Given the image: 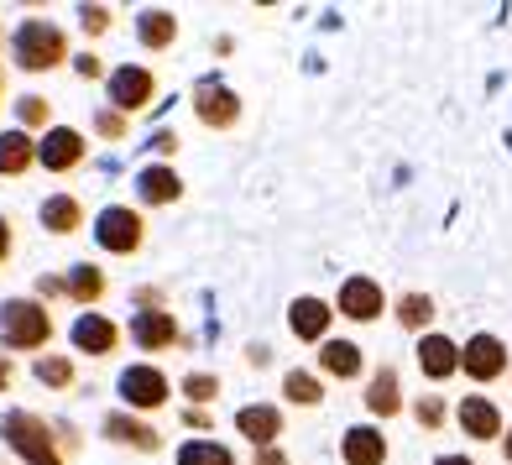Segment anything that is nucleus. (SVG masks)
I'll use <instances>...</instances> for the list:
<instances>
[{"label": "nucleus", "instance_id": "obj_1", "mask_svg": "<svg viewBox=\"0 0 512 465\" xmlns=\"http://www.w3.org/2000/svg\"><path fill=\"white\" fill-rule=\"evenodd\" d=\"M6 439H11V445L27 455L32 465H58V455H53V445H48V429H42L32 413H11V418H6Z\"/></svg>", "mask_w": 512, "mask_h": 465}, {"label": "nucleus", "instance_id": "obj_2", "mask_svg": "<svg viewBox=\"0 0 512 465\" xmlns=\"http://www.w3.org/2000/svg\"><path fill=\"white\" fill-rule=\"evenodd\" d=\"M58 58V32L48 27V21H21L16 32V63L21 68H48Z\"/></svg>", "mask_w": 512, "mask_h": 465}, {"label": "nucleus", "instance_id": "obj_3", "mask_svg": "<svg viewBox=\"0 0 512 465\" xmlns=\"http://www.w3.org/2000/svg\"><path fill=\"white\" fill-rule=\"evenodd\" d=\"M0 330H6L11 345H37L42 335H48V314H42L37 304H6V314H0Z\"/></svg>", "mask_w": 512, "mask_h": 465}, {"label": "nucleus", "instance_id": "obj_4", "mask_svg": "<svg viewBox=\"0 0 512 465\" xmlns=\"http://www.w3.org/2000/svg\"><path fill=\"white\" fill-rule=\"evenodd\" d=\"M136 215L131 209H105L100 215V225H95V236H100V246H110V251H131L136 246Z\"/></svg>", "mask_w": 512, "mask_h": 465}, {"label": "nucleus", "instance_id": "obj_5", "mask_svg": "<svg viewBox=\"0 0 512 465\" xmlns=\"http://www.w3.org/2000/svg\"><path fill=\"white\" fill-rule=\"evenodd\" d=\"M121 392H126L136 408H157L162 398H168V382H162L157 371H147V366H131L126 377H121Z\"/></svg>", "mask_w": 512, "mask_h": 465}, {"label": "nucleus", "instance_id": "obj_6", "mask_svg": "<svg viewBox=\"0 0 512 465\" xmlns=\"http://www.w3.org/2000/svg\"><path fill=\"white\" fill-rule=\"evenodd\" d=\"M340 309L351 314V319H371L382 309V293H377V283H366V277H356V283H345L340 288Z\"/></svg>", "mask_w": 512, "mask_h": 465}, {"label": "nucleus", "instance_id": "obj_7", "mask_svg": "<svg viewBox=\"0 0 512 465\" xmlns=\"http://www.w3.org/2000/svg\"><path fill=\"white\" fill-rule=\"evenodd\" d=\"M465 371H471V377H497L502 371V345L492 335H476L471 345H465Z\"/></svg>", "mask_w": 512, "mask_h": 465}, {"label": "nucleus", "instance_id": "obj_8", "mask_svg": "<svg viewBox=\"0 0 512 465\" xmlns=\"http://www.w3.org/2000/svg\"><path fill=\"white\" fill-rule=\"evenodd\" d=\"M147 89H152V79L142 74V68H121V74L110 79V100L121 105V110H131V105L147 100Z\"/></svg>", "mask_w": 512, "mask_h": 465}, {"label": "nucleus", "instance_id": "obj_9", "mask_svg": "<svg viewBox=\"0 0 512 465\" xmlns=\"http://www.w3.org/2000/svg\"><path fill=\"white\" fill-rule=\"evenodd\" d=\"M345 460L351 465H377L382 460V434L377 429H351L345 434Z\"/></svg>", "mask_w": 512, "mask_h": 465}, {"label": "nucleus", "instance_id": "obj_10", "mask_svg": "<svg viewBox=\"0 0 512 465\" xmlns=\"http://www.w3.org/2000/svg\"><path fill=\"white\" fill-rule=\"evenodd\" d=\"M418 361H424L429 377H450V371H455V345L439 340V335H429L424 345H418Z\"/></svg>", "mask_w": 512, "mask_h": 465}, {"label": "nucleus", "instance_id": "obj_11", "mask_svg": "<svg viewBox=\"0 0 512 465\" xmlns=\"http://www.w3.org/2000/svg\"><path fill=\"white\" fill-rule=\"evenodd\" d=\"M37 157L48 162V168H68V162L79 157V136L74 131H48V142L37 147Z\"/></svg>", "mask_w": 512, "mask_h": 465}, {"label": "nucleus", "instance_id": "obj_12", "mask_svg": "<svg viewBox=\"0 0 512 465\" xmlns=\"http://www.w3.org/2000/svg\"><path fill=\"white\" fill-rule=\"evenodd\" d=\"M460 424L471 429L476 439H492V434H497V408H492V403H481V398H465Z\"/></svg>", "mask_w": 512, "mask_h": 465}, {"label": "nucleus", "instance_id": "obj_13", "mask_svg": "<svg viewBox=\"0 0 512 465\" xmlns=\"http://www.w3.org/2000/svg\"><path fill=\"white\" fill-rule=\"evenodd\" d=\"M324 324H330V314H324V304H319V298H298V304H293V330L298 335H324Z\"/></svg>", "mask_w": 512, "mask_h": 465}, {"label": "nucleus", "instance_id": "obj_14", "mask_svg": "<svg viewBox=\"0 0 512 465\" xmlns=\"http://www.w3.org/2000/svg\"><path fill=\"white\" fill-rule=\"evenodd\" d=\"M74 340L84 345V351H110V340H115V330L100 319V314H84L79 324H74Z\"/></svg>", "mask_w": 512, "mask_h": 465}, {"label": "nucleus", "instance_id": "obj_15", "mask_svg": "<svg viewBox=\"0 0 512 465\" xmlns=\"http://www.w3.org/2000/svg\"><path fill=\"white\" fill-rule=\"evenodd\" d=\"M27 157H32V142L21 131L0 136V173H21V168H27Z\"/></svg>", "mask_w": 512, "mask_h": 465}, {"label": "nucleus", "instance_id": "obj_16", "mask_svg": "<svg viewBox=\"0 0 512 465\" xmlns=\"http://www.w3.org/2000/svg\"><path fill=\"white\" fill-rule=\"evenodd\" d=\"M131 330L142 345H162V340H173V314H136Z\"/></svg>", "mask_w": 512, "mask_h": 465}, {"label": "nucleus", "instance_id": "obj_17", "mask_svg": "<svg viewBox=\"0 0 512 465\" xmlns=\"http://www.w3.org/2000/svg\"><path fill=\"white\" fill-rule=\"evenodd\" d=\"M136 189H142V199L162 204V199H173V194H178V178H173L168 168H152V173H142V178H136Z\"/></svg>", "mask_w": 512, "mask_h": 465}, {"label": "nucleus", "instance_id": "obj_18", "mask_svg": "<svg viewBox=\"0 0 512 465\" xmlns=\"http://www.w3.org/2000/svg\"><path fill=\"white\" fill-rule=\"evenodd\" d=\"M199 115H204V121H230V115H236V100H230L225 95V89H199Z\"/></svg>", "mask_w": 512, "mask_h": 465}, {"label": "nucleus", "instance_id": "obj_19", "mask_svg": "<svg viewBox=\"0 0 512 465\" xmlns=\"http://www.w3.org/2000/svg\"><path fill=\"white\" fill-rule=\"evenodd\" d=\"M356 366H361V356H356V345H345V340H335V345H324V371H335V377H351Z\"/></svg>", "mask_w": 512, "mask_h": 465}, {"label": "nucleus", "instance_id": "obj_20", "mask_svg": "<svg viewBox=\"0 0 512 465\" xmlns=\"http://www.w3.org/2000/svg\"><path fill=\"white\" fill-rule=\"evenodd\" d=\"M241 434L272 439V434H277V413H272V408H246V413H241Z\"/></svg>", "mask_w": 512, "mask_h": 465}, {"label": "nucleus", "instance_id": "obj_21", "mask_svg": "<svg viewBox=\"0 0 512 465\" xmlns=\"http://www.w3.org/2000/svg\"><path fill=\"white\" fill-rule=\"evenodd\" d=\"M366 403L377 408V413H392V408H398V382H392V371H382V377L371 382V398H366Z\"/></svg>", "mask_w": 512, "mask_h": 465}, {"label": "nucleus", "instance_id": "obj_22", "mask_svg": "<svg viewBox=\"0 0 512 465\" xmlns=\"http://www.w3.org/2000/svg\"><path fill=\"white\" fill-rule=\"evenodd\" d=\"M178 465H230V455L220 445H183Z\"/></svg>", "mask_w": 512, "mask_h": 465}, {"label": "nucleus", "instance_id": "obj_23", "mask_svg": "<svg viewBox=\"0 0 512 465\" xmlns=\"http://www.w3.org/2000/svg\"><path fill=\"white\" fill-rule=\"evenodd\" d=\"M168 37H173V21L162 16V11H147L142 16V42H152V48H157V42H168Z\"/></svg>", "mask_w": 512, "mask_h": 465}, {"label": "nucleus", "instance_id": "obj_24", "mask_svg": "<svg viewBox=\"0 0 512 465\" xmlns=\"http://www.w3.org/2000/svg\"><path fill=\"white\" fill-rule=\"evenodd\" d=\"M110 434H115V439H136L142 450H152V445H157V434H152V429H142V424H126V418H110Z\"/></svg>", "mask_w": 512, "mask_h": 465}, {"label": "nucleus", "instance_id": "obj_25", "mask_svg": "<svg viewBox=\"0 0 512 465\" xmlns=\"http://www.w3.org/2000/svg\"><path fill=\"white\" fill-rule=\"evenodd\" d=\"M74 215H79L74 199H48V209H42V220H48L53 230H68V225H74Z\"/></svg>", "mask_w": 512, "mask_h": 465}, {"label": "nucleus", "instance_id": "obj_26", "mask_svg": "<svg viewBox=\"0 0 512 465\" xmlns=\"http://www.w3.org/2000/svg\"><path fill=\"white\" fill-rule=\"evenodd\" d=\"M288 398H298V403H314V398H319L314 377H304V371H293V377H288Z\"/></svg>", "mask_w": 512, "mask_h": 465}, {"label": "nucleus", "instance_id": "obj_27", "mask_svg": "<svg viewBox=\"0 0 512 465\" xmlns=\"http://www.w3.org/2000/svg\"><path fill=\"white\" fill-rule=\"evenodd\" d=\"M403 319H408V324H424V319H429V298H408Z\"/></svg>", "mask_w": 512, "mask_h": 465}, {"label": "nucleus", "instance_id": "obj_28", "mask_svg": "<svg viewBox=\"0 0 512 465\" xmlns=\"http://www.w3.org/2000/svg\"><path fill=\"white\" fill-rule=\"evenodd\" d=\"M37 377H42V382H68V366H63V361H42Z\"/></svg>", "mask_w": 512, "mask_h": 465}, {"label": "nucleus", "instance_id": "obj_29", "mask_svg": "<svg viewBox=\"0 0 512 465\" xmlns=\"http://www.w3.org/2000/svg\"><path fill=\"white\" fill-rule=\"evenodd\" d=\"M95 288H100L95 272H79V277H74V293H95Z\"/></svg>", "mask_w": 512, "mask_h": 465}, {"label": "nucleus", "instance_id": "obj_30", "mask_svg": "<svg viewBox=\"0 0 512 465\" xmlns=\"http://www.w3.org/2000/svg\"><path fill=\"white\" fill-rule=\"evenodd\" d=\"M16 110H21V121H42V100H21Z\"/></svg>", "mask_w": 512, "mask_h": 465}, {"label": "nucleus", "instance_id": "obj_31", "mask_svg": "<svg viewBox=\"0 0 512 465\" xmlns=\"http://www.w3.org/2000/svg\"><path fill=\"white\" fill-rule=\"evenodd\" d=\"M262 465H283V455H272V450H267V455H262Z\"/></svg>", "mask_w": 512, "mask_h": 465}, {"label": "nucleus", "instance_id": "obj_32", "mask_svg": "<svg viewBox=\"0 0 512 465\" xmlns=\"http://www.w3.org/2000/svg\"><path fill=\"white\" fill-rule=\"evenodd\" d=\"M439 465H471V460H439Z\"/></svg>", "mask_w": 512, "mask_h": 465}, {"label": "nucleus", "instance_id": "obj_33", "mask_svg": "<svg viewBox=\"0 0 512 465\" xmlns=\"http://www.w3.org/2000/svg\"><path fill=\"white\" fill-rule=\"evenodd\" d=\"M0 251H6V225H0Z\"/></svg>", "mask_w": 512, "mask_h": 465}, {"label": "nucleus", "instance_id": "obj_34", "mask_svg": "<svg viewBox=\"0 0 512 465\" xmlns=\"http://www.w3.org/2000/svg\"><path fill=\"white\" fill-rule=\"evenodd\" d=\"M507 455H512V434H507Z\"/></svg>", "mask_w": 512, "mask_h": 465}, {"label": "nucleus", "instance_id": "obj_35", "mask_svg": "<svg viewBox=\"0 0 512 465\" xmlns=\"http://www.w3.org/2000/svg\"><path fill=\"white\" fill-rule=\"evenodd\" d=\"M0 387H6V371H0Z\"/></svg>", "mask_w": 512, "mask_h": 465}]
</instances>
